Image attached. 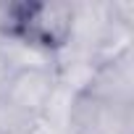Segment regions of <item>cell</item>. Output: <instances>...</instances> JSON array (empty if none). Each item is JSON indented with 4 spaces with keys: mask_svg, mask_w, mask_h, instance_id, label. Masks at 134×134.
<instances>
[{
    "mask_svg": "<svg viewBox=\"0 0 134 134\" xmlns=\"http://www.w3.org/2000/svg\"><path fill=\"white\" fill-rule=\"evenodd\" d=\"M69 32L71 3L63 0V3H16L13 29L8 34H16L53 55L69 42Z\"/></svg>",
    "mask_w": 134,
    "mask_h": 134,
    "instance_id": "1",
    "label": "cell"
},
{
    "mask_svg": "<svg viewBox=\"0 0 134 134\" xmlns=\"http://www.w3.org/2000/svg\"><path fill=\"white\" fill-rule=\"evenodd\" d=\"M71 134H134V105L76 95L69 113Z\"/></svg>",
    "mask_w": 134,
    "mask_h": 134,
    "instance_id": "2",
    "label": "cell"
},
{
    "mask_svg": "<svg viewBox=\"0 0 134 134\" xmlns=\"http://www.w3.org/2000/svg\"><path fill=\"white\" fill-rule=\"evenodd\" d=\"M110 24H113V19H110L108 0H71V32H69L66 45L84 50L95 58Z\"/></svg>",
    "mask_w": 134,
    "mask_h": 134,
    "instance_id": "3",
    "label": "cell"
},
{
    "mask_svg": "<svg viewBox=\"0 0 134 134\" xmlns=\"http://www.w3.org/2000/svg\"><path fill=\"white\" fill-rule=\"evenodd\" d=\"M84 95L105 103L134 105V53H126L116 60L97 63Z\"/></svg>",
    "mask_w": 134,
    "mask_h": 134,
    "instance_id": "4",
    "label": "cell"
},
{
    "mask_svg": "<svg viewBox=\"0 0 134 134\" xmlns=\"http://www.w3.org/2000/svg\"><path fill=\"white\" fill-rule=\"evenodd\" d=\"M53 92H55L53 69H29V71H16L8 87L0 92V97H5L16 108L42 118L50 105Z\"/></svg>",
    "mask_w": 134,
    "mask_h": 134,
    "instance_id": "5",
    "label": "cell"
},
{
    "mask_svg": "<svg viewBox=\"0 0 134 134\" xmlns=\"http://www.w3.org/2000/svg\"><path fill=\"white\" fill-rule=\"evenodd\" d=\"M34 124H37V116L0 97V134H29Z\"/></svg>",
    "mask_w": 134,
    "mask_h": 134,
    "instance_id": "6",
    "label": "cell"
},
{
    "mask_svg": "<svg viewBox=\"0 0 134 134\" xmlns=\"http://www.w3.org/2000/svg\"><path fill=\"white\" fill-rule=\"evenodd\" d=\"M29 134H71V129L60 121H53V118L42 116V118H37V124L32 126Z\"/></svg>",
    "mask_w": 134,
    "mask_h": 134,
    "instance_id": "7",
    "label": "cell"
},
{
    "mask_svg": "<svg viewBox=\"0 0 134 134\" xmlns=\"http://www.w3.org/2000/svg\"><path fill=\"white\" fill-rule=\"evenodd\" d=\"M13 16H16V3L0 0V34H8L13 29Z\"/></svg>",
    "mask_w": 134,
    "mask_h": 134,
    "instance_id": "8",
    "label": "cell"
},
{
    "mask_svg": "<svg viewBox=\"0 0 134 134\" xmlns=\"http://www.w3.org/2000/svg\"><path fill=\"white\" fill-rule=\"evenodd\" d=\"M13 74H16V69L11 66V60L5 58V53L0 50V92L8 87V82L13 79Z\"/></svg>",
    "mask_w": 134,
    "mask_h": 134,
    "instance_id": "9",
    "label": "cell"
}]
</instances>
